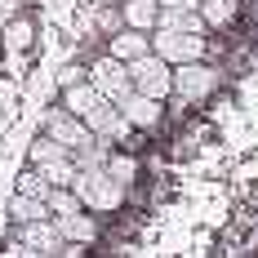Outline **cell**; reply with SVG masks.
Here are the masks:
<instances>
[{
	"mask_svg": "<svg viewBox=\"0 0 258 258\" xmlns=\"http://www.w3.org/2000/svg\"><path fill=\"white\" fill-rule=\"evenodd\" d=\"M72 191H76L85 214H116V209L125 205V187H116V182L107 178V169H76Z\"/></svg>",
	"mask_w": 258,
	"mask_h": 258,
	"instance_id": "6da1fadb",
	"label": "cell"
},
{
	"mask_svg": "<svg viewBox=\"0 0 258 258\" xmlns=\"http://www.w3.org/2000/svg\"><path fill=\"white\" fill-rule=\"evenodd\" d=\"M125 67H129V85H134V94L156 98V103H165V98L174 94V67L160 62L156 53H143V58L125 62Z\"/></svg>",
	"mask_w": 258,
	"mask_h": 258,
	"instance_id": "7a4b0ae2",
	"label": "cell"
},
{
	"mask_svg": "<svg viewBox=\"0 0 258 258\" xmlns=\"http://www.w3.org/2000/svg\"><path fill=\"white\" fill-rule=\"evenodd\" d=\"M218 67H209V62H182L174 67V94L169 98H178V103H205L209 94L218 89Z\"/></svg>",
	"mask_w": 258,
	"mask_h": 258,
	"instance_id": "3957f363",
	"label": "cell"
},
{
	"mask_svg": "<svg viewBox=\"0 0 258 258\" xmlns=\"http://www.w3.org/2000/svg\"><path fill=\"white\" fill-rule=\"evenodd\" d=\"M152 53L169 67H182V62H205V36H182V31H152Z\"/></svg>",
	"mask_w": 258,
	"mask_h": 258,
	"instance_id": "277c9868",
	"label": "cell"
},
{
	"mask_svg": "<svg viewBox=\"0 0 258 258\" xmlns=\"http://www.w3.org/2000/svg\"><path fill=\"white\" fill-rule=\"evenodd\" d=\"M85 80H89V85H94V89L103 94L107 103H120L129 89H134V85H129V67H125V62H116L111 53L94 58V62L85 67Z\"/></svg>",
	"mask_w": 258,
	"mask_h": 258,
	"instance_id": "5b68a950",
	"label": "cell"
},
{
	"mask_svg": "<svg viewBox=\"0 0 258 258\" xmlns=\"http://www.w3.org/2000/svg\"><path fill=\"white\" fill-rule=\"evenodd\" d=\"M40 134L53 138L58 147H67V152H80V147L94 143V134L85 129V120H76V116L62 111V107H49V111H45V129H40Z\"/></svg>",
	"mask_w": 258,
	"mask_h": 258,
	"instance_id": "8992f818",
	"label": "cell"
},
{
	"mask_svg": "<svg viewBox=\"0 0 258 258\" xmlns=\"http://www.w3.org/2000/svg\"><path fill=\"white\" fill-rule=\"evenodd\" d=\"M85 129H89V134H94L98 143H107V147L125 143L129 134H134V129H129V120L120 116V111H116V103H107V98H103L98 107H94L89 116H85Z\"/></svg>",
	"mask_w": 258,
	"mask_h": 258,
	"instance_id": "52a82bcc",
	"label": "cell"
},
{
	"mask_svg": "<svg viewBox=\"0 0 258 258\" xmlns=\"http://www.w3.org/2000/svg\"><path fill=\"white\" fill-rule=\"evenodd\" d=\"M116 111L129 120V129H156L165 120V103H156V98H143V94H134L129 89L125 98L116 103Z\"/></svg>",
	"mask_w": 258,
	"mask_h": 258,
	"instance_id": "ba28073f",
	"label": "cell"
},
{
	"mask_svg": "<svg viewBox=\"0 0 258 258\" xmlns=\"http://www.w3.org/2000/svg\"><path fill=\"white\" fill-rule=\"evenodd\" d=\"M14 236L23 245H31L36 254H45V258H58V249H62V236L53 227V218H45V223H23V227H14Z\"/></svg>",
	"mask_w": 258,
	"mask_h": 258,
	"instance_id": "9c48e42d",
	"label": "cell"
},
{
	"mask_svg": "<svg viewBox=\"0 0 258 258\" xmlns=\"http://www.w3.org/2000/svg\"><path fill=\"white\" fill-rule=\"evenodd\" d=\"M53 227L58 236L67 240V245H94L98 240V214H67V218H53Z\"/></svg>",
	"mask_w": 258,
	"mask_h": 258,
	"instance_id": "30bf717a",
	"label": "cell"
},
{
	"mask_svg": "<svg viewBox=\"0 0 258 258\" xmlns=\"http://www.w3.org/2000/svg\"><path fill=\"white\" fill-rule=\"evenodd\" d=\"M107 53H111L116 62H134V58L152 53V36H147V31H129V27H120V31L107 40Z\"/></svg>",
	"mask_w": 258,
	"mask_h": 258,
	"instance_id": "8fae6325",
	"label": "cell"
},
{
	"mask_svg": "<svg viewBox=\"0 0 258 258\" xmlns=\"http://www.w3.org/2000/svg\"><path fill=\"white\" fill-rule=\"evenodd\" d=\"M156 31H182V36H205L209 27L201 18V9H160Z\"/></svg>",
	"mask_w": 258,
	"mask_h": 258,
	"instance_id": "7c38bea8",
	"label": "cell"
},
{
	"mask_svg": "<svg viewBox=\"0 0 258 258\" xmlns=\"http://www.w3.org/2000/svg\"><path fill=\"white\" fill-rule=\"evenodd\" d=\"M156 18H160V5L156 0H120V23L129 31H156Z\"/></svg>",
	"mask_w": 258,
	"mask_h": 258,
	"instance_id": "4fadbf2b",
	"label": "cell"
},
{
	"mask_svg": "<svg viewBox=\"0 0 258 258\" xmlns=\"http://www.w3.org/2000/svg\"><path fill=\"white\" fill-rule=\"evenodd\" d=\"M98 103H103V94H98L89 80H80V85H67V89H62V103H58V107H62V111H72L76 120H85Z\"/></svg>",
	"mask_w": 258,
	"mask_h": 258,
	"instance_id": "5bb4252c",
	"label": "cell"
},
{
	"mask_svg": "<svg viewBox=\"0 0 258 258\" xmlns=\"http://www.w3.org/2000/svg\"><path fill=\"white\" fill-rule=\"evenodd\" d=\"M49 218V205L45 201H36V196H9V223L14 227H23V223H45Z\"/></svg>",
	"mask_w": 258,
	"mask_h": 258,
	"instance_id": "9a60e30c",
	"label": "cell"
},
{
	"mask_svg": "<svg viewBox=\"0 0 258 258\" xmlns=\"http://www.w3.org/2000/svg\"><path fill=\"white\" fill-rule=\"evenodd\" d=\"M27 160H31V169H45V165H58V160H72L67 147H58L53 138H31V147H27Z\"/></svg>",
	"mask_w": 258,
	"mask_h": 258,
	"instance_id": "2e32d148",
	"label": "cell"
},
{
	"mask_svg": "<svg viewBox=\"0 0 258 258\" xmlns=\"http://www.w3.org/2000/svg\"><path fill=\"white\" fill-rule=\"evenodd\" d=\"M103 169H107V178L116 182V187H125V191L134 187V178H138V160H134L129 152H116V147H111V156H107Z\"/></svg>",
	"mask_w": 258,
	"mask_h": 258,
	"instance_id": "e0dca14e",
	"label": "cell"
},
{
	"mask_svg": "<svg viewBox=\"0 0 258 258\" xmlns=\"http://www.w3.org/2000/svg\"><path fill=\"white\" fill-rule=\"evenodd\" d=\"M36 45V23L31 18H9L5 23V49L9 53H23Z\"/></svg>",
	"mask_w": 258,
	"mask_h": 258,
	"instance_id": "ac0fdd59",
	"label": "cell"
},
{
	"mask_svg": "<svg viewBox=\"0 0 258 258\" xmlns=\"http://www.w3.org/2000/svg\"><path fill=\"white\" fill-rule=\"evenodd\" d=\"M196 9H201V18H205L209 31H214V27H227L236 18V0H201Z\"/></svg>",
	"mask_w": 258,
	"mask_h": 258,
	"instance_id": "d6986e66",
	"label": "cell"
},
{
	"mask_svg": "<svg viewBox=\"0 0 258 258\" xmlns=\"http://www.w3.org/2000/svg\"><path fill=\"white\" fill-rule=\"evenodd\" d=\"M45 205H49V218H67V214H80V201L72 187H53L49 196H45Z\"/></svg>",
	"mask_w": 258,
	"mask_h": 258,
	"instance_id": "ffe728a7",
	"label": "cell"
},
{
	"mask_svg": "<svg viewBox=\"0 0 258 258\" xmlns=\"http://www.w3.org/2000/svg\"><path fill=\"white\" fill-rule=\"evenodd\" d=\"M49 191H53V187L45 182V174H40V169H31V165H27L23 174H18V196H36V201H45Z\"/></svg>",
	"mask_w": 258,
	"mask_h": 258,
	"instance_id": "44dd1931",
	"label": "cell"
},
{
	"mask_svg": "<svg viewBox=\"0 0 258 258\" xmlns=\"http://www.w3.org/2000/svg\"><path fill=\"white\" fill-rule=\"evenodd\" d=\"M0 258H45V254H36V249L23 245L18 236H9V240H5V249H0Z\"/></svg>",
	"mask_w": 258,
	"mask_h": 258,
	"instance_id": "7402d4cb",
	"label": "cell"
},
{
	"mask_svg": "<svg viewBox=\"0 0 258 258\" xmlns=\"http://www.w3.org/2000/svg\"><path fill=\"white\" fill-rule=\"evenodd\" d=\"M98 27H107V31H111V36H116V31H120V9H103V14H98Z\"/></svg>",
	"mask_w": 258,
	"mask_h": 258,
	"instance_id": "603a6c76",
	"label": "cell"
},
{
	"mask_svg": "<svg viewBox=\"0 0 258 258\" xmlns=\"http://www.w3.org/2000/svg\"><path fill=\"white\" fill-rule=\"evenodd\" d=\"M80 80H85V67H67V72L58 76V85L67 89V85H80Z\"/></svg>",
	"mask_w": 258,
	"mask_h": 258,
	"instance_id": "cb8c5ba5",
	"label": "cell"
},
{
	"mask_svg": "<svg viewBox=\"0 0 258 258\" xmlns=\"http://www.w3.org/2000/svg\"><path fill=\"white\" fill-rule=\"evenodd\" d=\"M45 9H49L53 18H67V9H72V0H45Z\"/></svg>",
	"mask_w": 258,
	"mask_h": 258,
	"instance_id": "d4e9b609",
	"label": "cell"
},
{
	"mask_svg": "<svg viewBox=\"0 0 258 258\" xmlns=\"http://www.w3.org/2000/svg\"><path fill=\"white\" fill-rule=\"evenodd\" d=\"M85 249H89V245H67V240H62V249H58V258H85Z\"/></svg>",
	"mask_w": 258,
	"mask_h": 258,
	"instance_id": "484cf974",
	"label": "cell"
},
{
	"mask_svg": "<svg viewBox=\"0 0 258 258\" xmlns=\"http://www.w3.org/2000/svg\"><path fill=\"white\" fill-rule=\"evenodd\" d=\"M156 5H160V9H196L201 0H156Z\"/></svg>",
	"mask_w": 258,
	"mask_h": 258,
	"instance_id": "4316f807",
	"label": "cell"
},
{
	"mask_svg": "<svg viewBox=\"0 0 258 258\" xmlns=\"http://www.w3.org/2000/svg\"><path fill=\"white\" fill-rule=\"evenodd\" d=\"M14 18V0H0V23H9Z\"/></svg>",
	"mask_w": 258,
	"mask_h": 258,
	"instance_id": "83f0119b",
	"label": "cell"
},
{
	"mask_svg": "<svg viewBox=\"0 0 258 258\" xmlns=\"http://www.w3.org/2000/svg\"><path fill=\"white\" fill-rule=\"evenodd\" d=\"M254 18H258V0H254Z\"/></svg>",
	"mask_w": 258,
	"mask_h": 258,
	"instance_id": "f1b7e54d",
	"label": "cell"
}]
</instances>
